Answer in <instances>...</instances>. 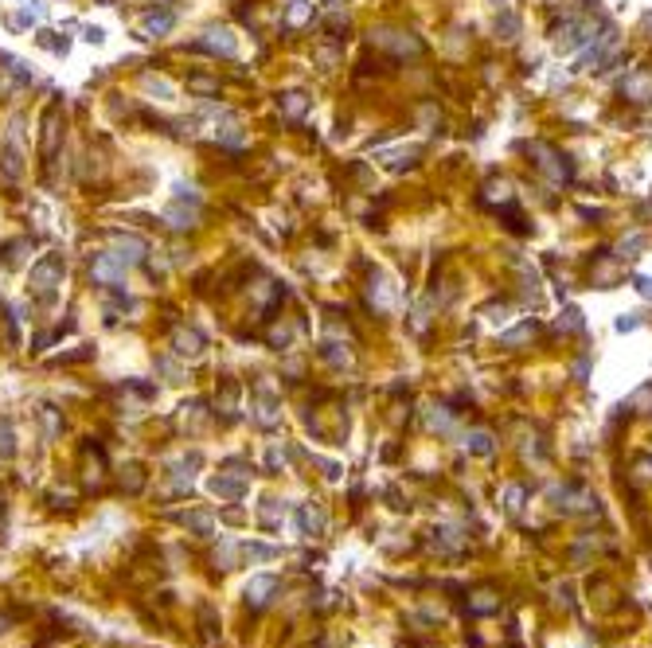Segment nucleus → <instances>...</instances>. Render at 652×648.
<instances>
[{
  "mask_svg": "<svg viewBox=\"0 0 652 648\" xmlns=\"http://www.w3.org/2000/svg\"><path fill=\"white\" fill-rule=\"evenodd\" d=\"M164 219H168V227H172V231L196 227V211H184V207H168V211H164Z\"/></svg>",
  "mask_w": 652,
  "mask_h": 648,
  "instance_id": "nucleus-10",
  "label": "nucleus"
},
{
  "mask_svg": "<svg viewBox=\"0 0 652 648\" xmlns=\"http://www.w3.org/2000/svg\"><path fill=\"white\" fill-rule=\"evenodd\" d=\"M316 8L309 0H289L285 4V28H305V24H313Z\"/></svg>",
  "mask_w": 652,
  "mask_h": 648,
  "instance_id": "nucleus-8",
  "label": "nucleus"
},
{
  "mask_svg": "<svg viewBox=\"0 0 652 648\" xmlns=\"http://www.w3.org/2000/svg\"><path fill=\"white\" fill-rule=\"evenodd\" d=\"M278 109H282L289 121H301L309 109H313V98L305 94V90H282L278 94Z\"/></svg>",
  "mask_w": 652,
  "mask_h": 648,
  "instance_id": "nucleus-5",
  "label": "nucleus"
},
{
  "mask_svg": "<svg viewBox=\"0 0 652 648\" xmlns=\"http://www.w3.org/2000/svg\"><path fill=\"white\" fill-rule=\"evenodd\" d=\"M172 352L180 359H199L207 352V336L199 332V328H192V324H176L172 332Z\"/></svg>",
  "mask_w": 652,
  "mask_h": 648,
  "instance_id": "nucleus-3",
  "label": "nucleus"
},
{
  "mask_svg": "<svg viewBox=\"0 0 652 648\" xmlns=\"http://www.w3.org/2000/svg\"><path fill=\"white\" fill-rule=\"evenodd\" d=\"M63 273H66V262L59 254H44V258L32 262V273H28V293L35 297H55V289L63 285Z\"/></svg>",
  "mask_w": 652,
  "mask_h": 648,
  "instance_id": "nucleus-1",
  "label": "nucleus"
},
{
  "mask_svg": "<svg viewBox=\"0 0 652 648\" xmlns=\"http://www.w3.org/2000/svg\"><path fill=\"white\" fill-rule=\"evenodd\" d=\"M39 152H44L47 161L59 152V106H51L44 114V145H39Z\"/></svg>",
  "mask_w": 652,
  "mask_h": 648,
  "instance_id": "nucleus-6",
  "label": "nucleus"
},
{
  "mask_svg": "<svg viewBox=\"0 0 652 648\" xmlns=\"http://www.w3.org/2000/svg\"><path fill=\"white\" fill-rule=\"evenodd\" d=\"M125 270L129 266L114 250H106V254H94V262H90V281L102 289H125Z\"/></svg>",
  "mask_w": 652,
  "mask_h": 648,
  "instance_id": "nucleus-2",
  "label": "nucleus"
},
{
  "mask_svg": "<svg viewBox=\"0 0 652 648\" xmlns=\"http://www.w3.org/2000/svg\"><path fill=\"white\" fill-rule=\"evenodd\" d=\"M188 90H192V94H199V98L219 94V78H215V75H203V71H196V75H188Z\"/></svg>",
  "mask_w": 652,
  "mask_h": 648,
  "instance_id": "nucleus-9",
  "label": "nucleus"
},
{
  "mask_svg": "<svg viewBox=\"0 0 652 648\" xmlns=\"http://www.w3.org/2000/svg\"><path fill=\"white\" fill-rule=\"evenodd\" d=\"M196 51L223 55V59H235V51H239V39H235V32H230V28H207V32L199 35Z\"/></svg>",
  "mask_w": 652,
  "mask_h": 648,
  "instance_id": "nucleus-4",
  "label": "nucleus"
},
{
  "mask_svg": "<svg viewBox=\"0 0 652 648\" xmlns=\"http://www.w3.org/2000/svg\"><path fill=\"white\" fill-rule=\"evenodd\" d=\"M176 28V12H168V8H152V12H145V32L149 35H168Z\"/></svg>",
  "mask_w": 652,
  "mask_h": 648,
  "instance_id": "nucleus-7",
  "label": "nucleus"
},
{
  "mask_svg": "<svg viewBox=\"0 0 652 648\" xmlns=\"http://www.w3.org/2000/svg\"><path fill=\"white\" fill-rule=\"evenodd\" d=\"M12 449H16V445H12V430H8V422H4V426H0V453L12 457Z\"/></svg>",
  "mask_w": 652,
  "mask_h": 648,
  "instance_id": "nucleus-11",
  "label": "nucleus"
}]
</instances>
